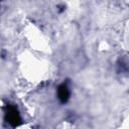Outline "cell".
<instances>
[{
    "label": "cell",
    "mask_w": 129,
    "mask_h": 129,
    "mask_svg": "<svg viewBox=\"0 0 129 129\" xmlns=\"http://www.w3.org/2000/svg\"><path fill=\"white\" fill-rule=\"evenodd\" d=\"M57 97L61 103H66L70 98V90L67 85L62 84L57 88Z\"/></svg>",
    "instance_id": "cell-2"
},
{
    "label": "cell",
    "mask_w": 129,
    "mask_h": 129,
    "mask_svg": "<svg viewBox=\"0 0 129 129\" xmlns=\"http://www.w3.org/2000/svg\"><path fill=\"white\" fill-rule=\"evenodd\" d=\"M5 120L12 127H17L22 123L19 112L13 106H8L7 107V110H6V113H5Z\"/></svg>",
    "instance_id": "cell-1"
}]
</instances>
